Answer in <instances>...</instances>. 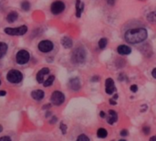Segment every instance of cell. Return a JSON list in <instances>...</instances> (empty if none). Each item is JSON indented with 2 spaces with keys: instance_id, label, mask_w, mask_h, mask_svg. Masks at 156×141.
I'll list each match as a JSON object with an SVG mask.
<instances>
[{
  "instance_id": "obj_35",
  "label": "cell",
  "mask_w": 156,
  "mask_h": 141,
  "mask_svg": "<svg viewBox=\"0 0 156 141\" xmlns=\"http://www.w3.org/2000/svg\"><path fill=\"white\" fill-rule=\"evenodd\" d=\"M153 77H154V78H156V69L155 68L153 70Z\"/></svg>"
},
{
  "instance_id": "obj_41",
  "label": "cell",
  "mask_w": 156,
  "mask_h": 141,
  "mask_svg": "<svg viewBox=\"0 0 156 141\" xmlns=\"http://www.w3.org/2000/svg\"><path fill=\"white\" fill-rule=\"evenodd\" d=\"M2 131H3V128H2V126L0 125V133H1Z\"/></svg>"
},
{
  "instance_id": "obj_14",
  "label": "cell",
  "mask_w": 156,
  "mask_h": 141,
  "mask_svg": "<svg viewBox=\"0 0 156 141\" xmlns=\"http://www.w3.org/2000/svg\"><path fill=\"white\" fill-rule=\"evenodd\" d=\"M84 10V3L80 0H76V16L77 17H80L82 12Z\"/></svg>"
},
{
  "instance_id": "obj_17",
  "label": "cell",
  "mask_w": 156,
  "mask_h": 141,
  "mask_svg": "<svg viewBox=\"0 0 156 141\" xmlns=\"http://www.w3.org/2000/svg\"><path fill=\"white\" fill-rule=\"evenodd\" d=\"M61 44L62 46L65 48V49H69L72 47L73 45V42H72V39L69 37H63L61 39Z\"/></svg>"
},
{
  "instance_id": "obj_28",
  "label": "cell",
  "mask_w": 156,
  "mask_h": 141,
  "mask_svg": "<svg viewBox=\"0 0 156 141\" xmlns=\"http://www.w3.org/2000/svg\"><path fill=\"white\" fill-rule=\"evenodd\" d=\"M137 90H138V86H137V85L133 84V85H132V86H131V91H132V92L136 93V92H137Z\"/></svg>"
},
{
  "instance_id": "obj_24",
  "label": "cell",
  "mask_w": 156,
  "mask_h": 141,
  "mask_svg": "<svg viewBox=\"0 0 156 141\" xmlns=\"http://www.w3.org/2000/svg\"><path fill=\"white\" fill-rule=\"evenodd\" d=\"M155 16H156L155 12H151V13L147 16V19H148V21H149V22H151V23H154L156 19Z\"/></svg>"
},
{
  "instance_id": "obj_43",
  "label": "cell",
  "mask_w": 156,
  "mask_h": 141,
  "mask_svg": "<svg viewBox=\"0 0 156 141\" xmlns=\"http://www.w3.org/2000/svg\"><path fill=\"white\" fill-rule=\"evenodd\" d=\"M120 141H126V140H124V139H121Z\"/></svg>"
},
{
  "instance_id": "obj_9",
  "label": "cell",
  "mask_w": 156,
  "mask_h": 141,
  "mask_svg": "<svg viewBox=\"0 0 156 141\" xmlns=\"http://www.w3.org/2000/svg\"><path fill=\"white\" fill-rule=\"evenodd\" d=\"M37 47H38V50L40 51L47 53V52H49L53 50L54 45L50 40H42L38 43Z\"/></svg>"
},
{
  "instance_id": "obj_38",
  "label": "cell",
  "mask_w": 156,
  "mask_h": 141,
  "mask_svg": "<svg viewBox=\"0 0 156 141\" xmlns=\"http://www.w3.org/2000/svg\"><path fill=\"white\" fill-rule=\"evenodd\" d=\"M100 115H101V117H102V118H104V117H105V113H104V112H102V111H101Z\"/></svg>"
},
{
  "instance_id": "obj_31",
  "label": "cell",
  "mask_w": 156,
  "mask_h": 141,
  "mask_svg": "<svg viewBox=\"0 0 156 141\" xmlns=\"http://www.w3.org/2000/svg\"><path fill=\"white\" fill-rule=\"evenodd\" d=\"M57 120H58V119H57V117H52V119L50 120V122H49V123H50V124L56 123V122H57Z\"/></svg>"
},
{
  "instance_id": "obj_6",
  "label": "cell",
  "mask_w": 156,
  "mask_h": 141,
  "mask_svg": "<svg viewBox=\"0 0 156 141\" xmlns=\"http://www.w3.org/2000/svg\"><path fill=\"white\" fill-rule=\"evenodd\" d=\"M30 59V55L28 53L27 50H19L16 55V61L18 64H26Z\"/></svg>"
},
{
  "instance_id": "obj_22",
  "label": "cell",
  "mask_w": 156,
  "mask_h": 141,
  "mask_svg": "<svg viewBox=\"0 0 156 141\" xmlns=\"http://www.w3.org/2000/svg\"><path fill=\"white\" fill-rule=\"evenodd\" d=\"M107 43H108L107 39H106V38H101V39L99 40V48L101 49V50L105 49L106 46H107Z\"/></svg>"
},
{
  "instance_id": "obj_5",
  "label": "cell",
  "mask_w": 156,
  "mask_h": 141,
  "mask_svg": "<svg viewBox=\"0 0 156 141\" xmlns=\"http://www.w3.org/2000/svg\"><path fill=\"white\" fill-rule=\"evenodd\" d=\"M6 79H7L8 82L12 83H20L22 81L23 75L17 70H11V71H9L7 72Z\"/></svg>"
},
{
  "instance_id": "obj_12",
  "label": "cell",
  "mask_w": 156,
  "mask_h": 141,
  "mask_svg": "<svg viewBox=\"0 0 156 141\" xmlns=\"http://www.w3.org/2000/svg\"><path fill=\"white\" fill-rule=\"evenodd\" d=\"M49 73V69L48 68H42L38 72H37V83H42L45 80H44V77H45V75H47V74H48Z\"/></svg>"
},
{
  "instance_id": "obj_33",
  "label": "cell",
  "mask_w": 156,
  "mask_h": 141,
  "mask_svg": "<svg viewBox=\"0 0 156 141\" xmlns=\"http://www.w3.org/2000/svg\"><path fill=\"white\" fill-rule=\"evenodd\" d=\"M99 79H100V78H99L98 76H94V77L91 79V81H92V82H97V81H99Z\"/></svg>"
},
{
  "instance_id": "obj_3",
  "label": "cell",
  "mask_w": 156,
  "mask_h": 141,
  "mask_svg": "<svg viewBox=\"0 0 156 141\" xmlns=\"http://www.w3.org/2000/svg\"><path fill=\"white\" fill-rule=\"evenodd\" d=\"M71 60H72L73 63H76V64H80V63L84 62L86 60L85 50L82 47H79V48L75 49L72 52Z\"/></svg>"
},
{
  "instance_id": "obj_23",
  "label": "cell",
  "mask_w": 156,
  "mask_h": 141,
  "mask_svg": "<svg viewBox=\"0 0 156 141\" xmlns=\"http://www.w3.org/2000/svg\"><path fill=\"white\" fill-rule=\"evenodd\" d=\"M21 8L24 10V11H28L30 9V4L28 1H23L22 4H21Z\"/></svg>"
},
{
  "instance_id": "obj_40",
  "label": "cell",
  "mask_w": 156,
  "mask_h": 141,
  "mask_svg": "<svg viewBox=\"0 0 156 141\" xmlns=\"http://www.w3.org/2000/svg\"><path fill=\"white\" fill-rule=\"evenodd\" d=\"M51 115V113L50 112H48L47 114H46V117H48V116H50Z\"/></svg>"
},
{
  "instance_id": "obj_30",
  "label": "cell",
  "mask_w": 156,
  "mask_h": 141,
  "mask_svg": "<svg viewBox=\"0 0 156 141\" xmlns=\"http://www.w3.org/2000/svg\"><path fill=\"white\" fill-rule=\"evenodd\" d=\"M128 134H129V132L127 130H125V129L121 132V136L122 137H126V136H128Z\"/></svg>"
},
{
  "instance_id": "obj_21",
  "label": "cell",
  "mask_w": 156,
  "mask_h": 141,
  "mask_svg": "<svg viewBox=\"0 0 156 141\" xmlns=\"http://www.w3.org/2000/svg\"><path fill=\"white\" fill-rule=\"evenodd\" d=\"M107 135H108V132H107V130H106L105 128H100V129H98V131H97V136H98L99 138H101V139L106 138Z\"/></svg>"
},
{
  "instance_id": "obj_1",
  "label": "cell",
  "mask_w": 156,
  "mask_h": 141,
  "mask_svg": "<svg viewBox=\"0 0 156 141\" xmlns=\"http://www.w3.org/2000/svg\"><path fill=\"white\" fill-rule=\"evenodd\" d=\"M148 37V32L145 28H137L128 29L124 34V39L128 43L137 44L144 41Z\"/></svg>"
},
{
  "instance_id": "obj_39",
  "label": "cell",
  "mask_w": 156,
  "mask_h": 141,
  "mask_svg": "<svg viewBox=\"0 0 156 141\" xmlns=\"http://www.w3.org/2000/svg\"><path fill=\"white\" fill-rule=\"evenodd\" d=\"M150 141H156V137H152Z\"/></svg>"
},
{
  "instance_id": "obj_25",
  "label": "cell",
  "mask_w": 156,
  "mask_h": 141,
  "mask_svg": "<svg viewBox=\"0 0 156 141\" xmlns=\"http://www.w3.org/2000/svg\"><path fill=\"white\" fill-rule=\"evenodd\" d=\"M77 141H90V139L86 135H80V136H79Z\"/></svg>"
},
{
  "instance_id": "obj_10",
  "label": "cell",
  "mask_w": 156,
  "mask_h": 141,
  "mask_svg": "<svg viewBox=\"0 0 156 141\" xmlns=\"http://www.w3.org/2000/svg\"><path fill=\"white\" fill-rule=\"evenodd\" d=\"M105 85H106V93L108 95H112L116 88H115V85H114V82L112 78H108L105 82Z\"/></svg>"
},
{
  "instance_id": "obj_11",
  "label": "cell",
  "mask_w": 156,
  "mask_h": 141,
  "mask_svg": "<svg viewBox=\"0 0 156 141\" xmlns=\"http://www.w3.org/2000/svg\"><path fill=\"white\" fill-rule=\"evenodd\" d=\"M69 87L73 91H79L80 89V82L79 78H71L69 81Z\"/></svg>"
},
{
  "instance_id": "obj_37",
  "label": "cell",
  "mask_w": 156,
  "mask_h": 141,
  "mask_svg": "<svg viewBox=\"0 0 156 141\" xmlns=\"http://www.w3.org/2000/svg\"><path fill=\"white\" fill-rule=\"evenodd\" d=\"M50 106H51V105H45L42 108H43V109H47V108H49Z\"/></svg>"
},
{
  "instance_id": "obj_36",
  "label": "cell",
  "mask_w": 156,
  "mask_h": 141,
  "mask_svg": "<svg viewBox=\"0 0 156 141\" xmlns=\"http://www.w3.org/2000/svg\"><path fill=\"white\" fill-rule=\"evenodd\" d=\"M110 104H111V105H113V106H114V105H116V102H115V101H114L113 99H111V100H110Z\"/></svg>"
},
{
  "instance_id": "obj_42",
  "label": "cell",
  "mask_w": 156,
  "mask_h": 141,
  "mask_svg": "<svg viewBox=\"0 0 156 141\" xmlns=\"http://www.w3.org/2000/svg\"><path fill=\"white\" fill-rule=\"evenodd\" d=\"M113 98H114V99H117V98H118V95H115Z\"/></svg>"
},
{
  "instance_id": "obj_32",
  "label": "cell",
  "mask_w": 156,
  "mask_h": 141,
  "mask_svg": "<svg viewBox=\"0 0 156 141\" xmlns=\"http://www.w3.org/2000/svg\"><path fill=\"white\" fill-rule=\"evenodd\" d=\"M107 2L110 6H113L115 4V0H107Z\"/></svg>"
},
{
  "instance_id": "obj_2",
  "label": "cell",
  "mask_w": 156,
  "mask_h": 141,
  "mask_svg": "<svg viewBox=\"0 0 156 141\" xmlns=\"http://www.w3.org/2000/svg\"><path fill=\"white\" fill-rule=\"evenodd\" d=\"M19 141H56L55 138L51 137L50 135H48L46 133H40V132H35L31 133L29 135L24 136L20 139Z\"/></svg>"
},
{
  "instance_id": "obj_13",
  "label": "cell",
  "mask_w": 156,
  "mask_h": 141,
  "mask_svg": "<svg viewBox=\"0 0 156 141\" xmlns=\"http://www.w3.org/2000/svg\"><path fill=\"white\" fill-rule=\"evenodd\" d=\"M117 51L121 55H128V54H130L132 52V49L129 46H126V45H120L117 48Z\"/></svg>"
},
{
  "instance_id": "obj_26",
  "label": "cell",
  "mask_w": 156,
  "mask_h": 141,
  "mask_svg": "<svg viewBox=\"0 0 156 141\" xmlns=\"http://www.w3.org/2000/svg\"><path fill=\"white\" fill-rule=\"evenodd\" d=\"M59 128H60V130L62 131V134H66V132H67V126L65 125V124H60V127H59Z\"/></svg>"
},
{
  "instance_id": "obj_18",
  "label": "cell",
  "mask_w": 156,
  "mask_h": 141,
  "mask_svg": "<svg viewBox=\"0 0 156 141\" xmlns=\"http://www.w3.org/2000/svg\"><path fill=\"white\" fill-rule=\"evenodd\" d=\"M17 17H18V14H17L16 12H15V11H12V12H10V13L7 15L6 20H7V22H9V23H13V22H15V21L17 19Z\"/></svg>"
},
{
  "instance_id": "obj_4",
  "label": "cell",
  "mask_w": 156,
  "mask_h": 141,
  "mask_svg": "<svg viewBox=\"0 0 156 141\" xmlns=\"http://www.w3.org/2000/svg\"><path fill=\"white\" fill-rule=\"evenodd\" d=\"M5 33L10 36H22L27 33V26H20L18 28H5L4 29Z\"/></svg>"
},
{
  "instance_id": "obj_15",
  "label": "cell",
  "mask_w": 156,
  "mask_h": 141,
  "mask_svg": "<svg viewBox=\"0 0 156 141\" xmlns=\"http://www.w3.org/2000/svg\"><path fill=\"white\" fill-rule=\"evenodd\" d=\"M44 95H45V93L42 90H35L31 93V96L37 101L42 100L44 98Z\"/></svg>"
},
{
  "instance_id": "obj_27",
  "label": "cell",
  "mask_w": 156,
  "mask_h": 141,
  "mask_svg": "<svg viewBox=\"0 0 156 141\" xmlns=\"http://www.w3.org/2000/svg\"><path fill=\"white\" fill-rule=\"evenodd\" d=\"M143 131H144V133L145 135H148V134L150 133V128H149V127H144V128H143Z\"/></svg>"
},
{
  "instance_id": "obj_29",
  "label": "cell",
  "mask_w": 156,
  "mask_h": 141,
  "mask_svg": "<svg viewBox=\"0 0 156 141\" xmlns=\"http://www.w3.org/2000/svg\"><path fill=\"white\" fill-rule=\"evenodd\" d=\"M0 141H12L11 139L7 136H5V137H1L0 138Z\"/></svg>"
},
{
  "instance_id": "obj_34",
  "label": "cell",
  "mask_w": 156,
  "mask_h": 141,
  "mask_svg": "<svg viewBox=\"0 0 156 141\" xmlns=\"http://www.w3.org/2000/svg\"><path fill=\"white\" fill-rule=\"evenodd\" d=\"M6 95L5 91H0V96H5Z\"/></svg>"
},
{
  "instance_id": "obj_16",
  "label": "cell",
  "mask_w": 156,
  "mask_h": 141,
  "mask_svg": "<svg viewBox=\"0 0 156 141\" xmlns=\"http://www.w3.org/2000/svg\"><path fill=\"white\" fill-rule=\"evenodd\" d=\"M117 119H118L117 113L115 111H113V110H110L109 111V117H108V119H107L108 123L110 125H112V124H114L117 121Z\"/></svg>"
},
{
  "instance_id": "obj_19",
  "label": "cell",
  "mask_w": 156,
  "mask_h": 141,
  "mask_svg": "<svg viewBox=\"0 0 156 141\" xmlns=\"http://www.w3.org/2000/svg\"><path fill=\"white\" fill-rule=\"evenodd\" d=\"M7 51V45L4 42H0V59L3 58Z\"/></svg>"
},
{
  "instance_id": "obj_7",
  "label": "cell",
  "mask_w": 156,
  "mask_h": 141,
  "mask_svg": "<svg viewBox=\"0 0 156 141\" xmlns=\"http://www.w3.org/2000/svg\"><path fill=\"white\" fill-rule=\"evenodd\" d=\"M50 101L53 105L55 106H60L64 103L65 101V96L64 95L59 92V91H55L52 93L51 97H50Z\"/></svg>"
},
{
  "instance_id": "obj_8",
  "label": "cell",
  "mask_w": 156,
  "mask_h": 141,
  "mask_svg": "<svg viewBox=\"0 0 156 141\" xmlns=\"http://www.w3.org/2000/svg\"><path fill=\"white\" fill-rule=\"evenodd\" d=\"M65 9V4L62 2V1H55L51 4V6H50V10H51V13L54 14V15H58L60 13H62Z\"/></svg>"
},
{
  "instance_id": "obj_44",
  "label": "cell",
  "mask_w": 156,
  "mask_h": 141,
  "mask_svg": "<svg viewBox=\"0 0 156 141\" xmlns=\"http://www.w3.org/2000/svg\"><path fill=\"white\" fill-rule=\"evenodd\" d=\"M0 83H1V82H0Z\"/></svg>"
},
{
  "instance_id": "obj_20",
  "label": "cell",
  "mask_w": 156,
  "mask_h": 141,
  "mask_svg": "<svg viewBox=\"0 0 156 141\" xmlns=\"http://www.w3.org/2000/svg\"><path fill=\"white\" fill-rule=\"evenodd\" d=\"M54 80H55V76L54 75H50L46 81H44L43 82V84H44V86L45 87H48V86H50L53 83H54Z\"/></svg>"
}]
</instances>
